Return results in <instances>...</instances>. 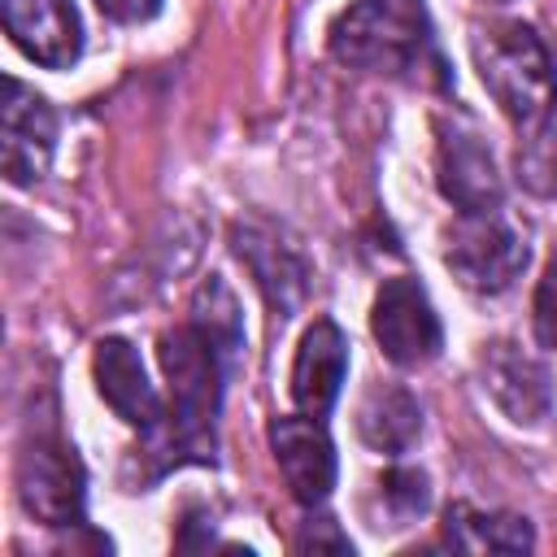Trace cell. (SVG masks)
<instances>
[{"label":"cell","mask_w":557,"mask_h":557,"mask_svg":"<svg viewBox=\"0 0 557 557\" xmlns=\"http://www.w3.org/2000/svg\"><path fill=\"white\" fill-rule=\"evenodd\" d=\"M483 366V387L492 392V400L509 413V422L518 426H540L548 413H553V379L548 370L522 352L518 344L509 339H496L483 348L479 357Z\"/></svg>","instance_id":"10"},{"label":"cell","mask_w":557,"mask_h":557,"mask_svg":"<svg viewBox=\"0 0 557 557\" xmlns=\"http://www.w3.org/2000/svg\"><path fill=\"white\" fill-rule=\"evenodd\" d=\"M444 265L461 278V287L479 296H500L527 270V244L509 222L492 213H457L444 231Z\"/></svg>","instance_id":"4"},{"label":"cell","mask_w":557,"mask_h":557,"mask_svg":"<svg viewBox=\"0 0 557 557\" xmlns=\"http://www.w3.org/2000/svg\"><path fill=\"white\" fill-rule=\"evenodd\" d=\"M470 57H474L483 87L492 91V100L518 131L531 135V131L548 126V117L557 109V65L531 26H522V22L474 26Z\"/></svg>","instance_id":"3"},{"label":"cell","mask_w":557,"mask_h":557,"mask_svg":"<svg viewBox=\"0 0 557 557\" xmlns=\"http://www.w3.org/2000/svg\"><path fill=\"white\" fill-rule=\"evenodd\" d=\"M357 431L379 453H405L422 431V409L405 387L374 383L357 405Z\"/></svg>","instance_id":"14"},{"label":"cell","mask_w":557,"mask_h":557,"mask_svg":"<svg viewBox=\"0 0 557 557\" xmlns=\"http://www.w3.org/2000/svg\"><path fill=\"white\" fill-rule=\"evenodd\" d=\"M270 448L274 461L300 505H322L335 487V444L322 426V418L287 413L270 422Z\"/></svg>","instance_id":"9"},{"label":"cell","mask_w":557,"mask_h":557,"mask_svg":"<svg viewBox=\"0 0 557 557\" xmlns=\"http://www.w3.org/2000/svg\"><path fill=\"white\" fill-rule=\"evenodd\" d=\"M535 335L544 348H557V252L540 278V292H535Z\"/></svg>","instance_id":"16"},{"label":"cell","mask_w":557,"mask_h":557,"mask_svg":"<svg viewBox=\"0 0 557 557\" xmlns=\"http://www.w3.org/2000/svg\"><path fill=\"white\" fill-rule=\"evenodd\" d=\"M9 39L39 65L65 70L83 52V22L70 0H0Z\"/></svg>","instance_id":"12"},{"label":"cell","mask_w":557,"mask_h":557,"mask_svg":"<svg viewBox=\"0 0 557 557\" xmlns=\"http://www.w3.org/2000/svg\"><path fill=\"white\" fill-rule=\"evenodd\" d=\"M17 500L48 527L83 522V466L74 448L57 440H35L17 457Z\"/></svg>","instance_id":"6"},{"label":"cell","mask_w":557,"mask_h":557,"mask_svg":"<svg viewBox=\"0 0 557 557\" xmlns=\"http://www.w3.org/2000/svg\"><path fill=\"white\" fill-rule=\"evenodd\" d=\"M444 544L461 553H522L531 548V527L513 513H483L474 505H453L444 513Z\"/></svg>","instance_id":"15"},{"label":"cell","mask_w":557,"mask_h":557,"mask_svg":"<svg viewBox=\"0 0 557 557\" xmlns=\"http://www.w3.org/2000/svg\"><path fill=\"white\" fill-rule=\"evenodd\" d=\"M344 374H348V344H344L335 322L318 318L300 335V348H296V361H292V400H296V409L309 413V418H326L339 387H344Z\"/></svg>","instance_id":"13"},{"label":"cell","mask_w":557,"mask_h":557,"mask_svg":"<svg viewBox=\"0 0 557 557\" xmlns=\"http://www.w3.org/2000/svg\"><path fill=\"white\" fill-rule=\"evenodd\" d=\"M435 170L440 191L457 205V213H492L500 205V174L492 148L470 122H440Z\"/></svg>","instance_id":"8"},{"label":"cell","mask_w":557,"mask_h":557,"mask_svg":"<svg viewBox=\"0 0 557 557\" xmlns=\"http://www.w3.org/2000/svg\"><path fill=\"white\" fill-rule=\"evenodd\" d=\"M383 496L409 518V513H422L426 509V479L418 470H392L383 479Z\"/></svg>","instance_id":"17"},{"label":"cell","mask_w":557,"mask_h":557,"mask_svg":"<svg viewBox=\"0 0 557 557\" xmlns=\"http://www.w3.org/2000/svg\"><path fill=\"white\" fill-rule=\"evenodd\" d=\"M57 148V117L39 91H30L17 78H4V104H0V157L9 183H35L44 178Z\"/></svg>","instance_id":"7"},{"label":"cell","mask_w":557,"mask_h":557,"mask_svg":"<svg viewBox=\"0 0 557 557\" xmlns=\"http://www.w3.org/2000/svg\"><path fill=\"white\" fill-rule=\"evenodd\" d=\"M96 4L113 22H148L161 9V0H96Z\"/></svg>","instance_id":"18"},{"label":"cell","mask_w":557,"mask_h":557,"mask_svg":"<svg viewBox=\"0 0 557 557\" xmlns=\"http://www.w3.org/2000/svg\"><path fill=\"white\" fill-rule=\"evenodd\" d=\"M91 374H96V392L104 396V405L135 431H161V396L144 374V361L135 352L131 339H100L91 352Z\"/></svg>","instance_id":"11"},{"label":"cell","mask_w":557,"mask_h":557,"mask_svg":"<svg viewBox=\"0 0 557 557\" xmlns=\"http://www.w3.org/2000/svg\"><path fill=\"white\" fill-rule=\"evenodd\" d=\"M244 344L235 296L209 278L196 292L191 322L161 335V370L170 379V422L157 453H165L161 466L178 461H213V422L222 405V379Z\"/></svg>","instance_id":"1"},{"label":"cell","mask_w":557,"mask_h":557,"mask_svg":"<svg viewBox=\"0 0 557 557\" xmlns=\"http://www.w3.org/2000/svg\"><path fill=\"white\" fill-rule=\"evenodd\" d=\"M370 331H374L383 357L405 366V370L409 366H426L444 344L440 318H435L426 292L418 287V278H387L374 292Z\"/></svg>","instance_id":"5"},{"label":"cell","mask_w":557,"mask_h":557,"mask_svg":"<svg viewBox=\"0 0 557 557\" xmlns=\"http://www.w3.org/2000/svg\"><path fill=\"white\" fill-rule=\"evenodd\" d=\"M326 44L339 65L383 74L426 91L453 87L448 61L435 44L426 0H357L331 22Z\"/></svg>","instance_id":"2"}]
</instances>
